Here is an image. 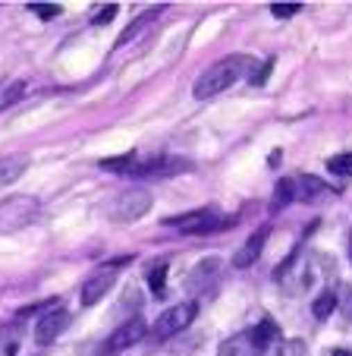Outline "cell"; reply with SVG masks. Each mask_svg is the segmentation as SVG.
<instances>
[{"label":"cell","instance_id":"cell-12","mask_svg":"<svg viewBox=\"0 0 352 356\" xmlns=\"http://www.w3.org/2000/svg\"><path fill=\"white\" fill-rule=\"evenodd\" d=\"M330 193L327 189V183L324 180H318V177H312V174H305L299 183H296V199H302V202H318V199H324V195Z\"/></svg>","mask_w":352,"mask_h":356},{"label":"cell","instance_id":"cell-10","mask_svg":"<svg viewBox=\"0 0 352 356\" xmlns=\"http://www.w3.org/2000/svg\"><path fill=\"white\" fill-rule=\"evenodd\" d=\"M113 284H117L113 268H104V271H98V275H92L85 284H82V290H79L82 306H94V302H101V296H104Z\"/></svg>","mask_w":352,"mask_h":356},{"label":"cell","instance_id":"cell-14","mask_svg":"<svg viewBox=\"0 0 352 356\" xmlns=\"http://www.w3.org/2000/svg\"><path fill=\"white\" fill-rule=\"evenodd\" d=\"M160 10H164V7H154V10H148V13L135 16V19L126 26V32H123L120 38H117V44H113V47H123V44H129V41H135V38H139V35H142V29H145V26H151V22L160 16Z\"/></svg>","mask_w":352,"mask_h":356},{"label":"cell","instance_id":"cell-22","mask_svg":"<svg viewBox=\"0 0 352 356\" xmlns=\"http://www.w3.org/2000/svg\"><path fill=\"white\" fill-rule=\"evenodd\" d=\"M327 170H330V174H337V177H352V152L327 158Z\"/></svg>","mask_w":352,"mask_h":356},{"label":"cell","instance_id":"cell-30","mask_svg":"<svg viewBox=\"0 0 352 356\" xmlns=\"http://www.w3.org/2000/svg\"><path fill=\"white\" fill-rule=\"evenodd\" d=\"M349 262H352V234H349Z\"/></svg>","mask_w":352,"mask_h":356},{"label":"cell","instance_id":"cell-17","mask_svg":"<svg viewBox=\"0 0 352 356\" xmlns=\"http://www.w3.org/2000/svg\"><path fill=\"white\" fill-rule=\"evenodd\" d=\"M28 95V82L26 79H16V82H10L7 88H3V95H0V111H7V108H13L16 101H22Z\"/></svg>","mask_w":352,"mask_h":356},{"label":"cell","instance_id":"cell-20","mask_svg":"<svg viewBox=\"0 0 352 356\" xmlns=\"http://www.w3.org/2000/svg\"><path fill=\"white\" fill-rule=\"evenodd\" d=\"M167 271H170V265H167L164 259H160L158 265H151V268H148V287H151L154 296L164 293V287H167Z\"/></svg>","mask_w":352,"mask_h":356},{"label":"cell","instance_id":"cell-11","mask_svg":"<svg viewBox=\"0 0 352 356\" xmlns=\"http://www.w3.org/2000/svg\"><path fill=\"white\" fill-rule=\"evenodd\" d=\"M249 341H252L255 353H265V350H271L274 343H280V325L274 322V318H261L255 328H249Z\"/></svg>","mask_w":352,"mask_h":356},{"label":"cell","instance_id":"cell-25","mask_svg":"<svg viewBox=\"0 0 352 356\" xmlns=\"http://www.w3.org/2000/svg\"><path fill=\"white\" fill-rule=\"evenodd\" d=\"M302 10V3H271V13L277 16V19H290V16H296Z\"/></svg>","mask_w":352,"mask_h":356},{"label":"cell","instance_id":"cell-6","mask_svg":"<svg viewBox=\"0 0 352 356\" xmlns=\"http://www.w3.org/2000/svg\"><path fill=\"white\" fill-rule=\"evenodd\" d=\"M145 334H148V322L142 316H133L126 325H120V328L101 343V353L110 356V353H120V350H129V347H135Z\"/></svg>","mask_w":352,"mask_h":356},{"label":"cell","instance_id":"cell-4","mask_svg":"<svg viewBox=\"0 0 352 356\" xmlns=\"http://www.w3.org/2000/svg\"><path fill=\"white\" fill-rule=\"evenodd\" d=\"M148 209H151V193L142 186H133L110 202V211H107V215L117 224H133V221H139V218H145Z\"/></svg>","mask_w":352,"mask_h":356},{"label":"cell","instance_id":"cell-23","mask_svg":"<svg viewBox=\"0 0 352 356\" xmlns=\"http://www.w3.org/2000/svg\"><path fill=\"white\" fill-rule=\"evenodd\" d=\"M28 10H32L38 19H53V16H60V7H57V3H28Z\"/></svg>","mask_w":352,"mask_h":356},{"label":"cell","instance_id":"cell-13","mask_svg":"<svg viewBox=\"0 0 352 356\" xmlns=\"http://www.w3.org/2000/svg\"><path fill=\"white\" fill-rule=\"evenodd\" d=\"M28 170V158L26 155H7L0 158V186H7V183H16L22 174Z\"/></svg>","mask_w":352,"mask_h":356},{"label":"cell","instance_id":"cell-21","mask_svg":"<svg viewBox=\"0 0 352 356\" xmlns=\"http://www.w3.org/2000/svg\"><path fill=\"white\" fill-rule=\"evenodd\" d=\"M133 164H135V155H117V158L101 161V170H107V174H129Z\"/></svg>","mask_w":352,"mask_h":356},{"label":"cell","instance_id":"cell-9","mask_svg":"<svg viewBox=\"0 0 352 356\" xmlns=\"http://www.w3.org/2000/svg\"><path fill=\"white\" fill-rule=\"evenodd\" d=\"M217 275H220V259H217V256L201 259V262L195 265L192 271H189V277H186V290H189V293L208 290L214 281H217Z\"/></svg>","mask_w":352,"mask_h":356},{"label":"cell","instance_id":"cell-18","mask_svg":"<svg viewBox=\"0 0 352 356\" xmlns=\"http://www.w3.org/2000/svg\"><path fill=\"white\" fill-rule=\"evenodd\" d=\"M261 356H305V341H299V337H290V341L274 343V347L265 350Z\"/></svg>","mask_w":352,"mask_h":356},{"label":"cell","instance_id":"cell-29","mask_svg":"<svg viewBox=\"0 0 352 356\" xmlns=\"http://www.w3.org/2000/svg\"><path fill=\"white\" fill-rule=\"evenodd\" d=\"M330 356H352V350H343V347H337V350H330Z\"/></svg>","mask_w":352,"mask_h":356},{"label":"cell","instance_id":"cell-2","mask_svg":"<svg viewBox=\"0 0 352 356\" xmlns=\"http://www.w3.org/2000/svg\"><path fill=\"white\" fill-rule=\"evenodd\" d=\"M233 224H236V218L220 215L214 205H208V209L186 211V215L164 218V227H176L180 234H186V236H211V234H220V230H230Z\"/></svg>","mask_w":352,"mask_h":356},{"label":"cell","instance_id":"cell-3","mask_svg":"<svg viewBox=\"0 0 352 356\" xmlns=\"http://www.w3.org/2000/svg\"><path fill=\"white\" fill-rule=\"evenodd\" d=\"M41 202L28 193H13L0 199V234H16L38 218Z\"/></svg>","mask_w":352,"mask_h":356},{"label":"cell","instance_id":"cell-8","mask_svg":"<svg viewBox=\"0 0 352 356\" xmlns=\"http://www.w3.org/2000/svg\"><path fill=\"white\" fill-rule=\"evenodd\" d=\"M267 234H271V227H258L252 236H249L246 243H242L236 252H233V268H249V265H255L261 259V249H265L267 243Z\"/></svg>","mask_w":352,"mask_h":356},{"label":"cell","instance_id":"cell-7","mask_svg":"<svg viewBox=\"0 0 352 356\" xmlns=\"http://www.w3.org/2000/svg\"><path fill=\"white\" fill-rule=\"evenodd\" d=\"M69 322H73V316H69L67 309H51L47 316H41L38 328H35V341H38V343L57 341V337L69 328Z\"/></svg>","mask_w":352,"mask_h":356},{"label":"cell","instance_id":"cell-16","mask_svg":"<svg viewBox=\"0 0 352 356\" xmlns=\"http://www.w3.org/2000/svg\"><path fill=\"white\" fill-rule=\"evenodd\" d=\"M290 202H296V180L283 177V180H277V189H274V195H271V211L277 215V211H283Z\"/></svg>","mask_w":352,"mask_h":356},{"label":"cell","instance_id":"cell-5","mask_svg":"<svg viewBox=\"0 0 352 356\" xmlns=\"http://www.w3.org/2000/svg\"><path fill=\"white\" fill-rule=\"evenodd\" d=\"M195 316H199V302H195V300L176 302V306H170V309H164L158 316V322L151 325V334L158 337V341H167V337L186 331L189 325L195 322Z\"/></svg>","mask_w":352,"mask_h":356},{"label":"cell","instance_id":"cell-26","mask_svg":"<svg viewBox=\"0 0 352 356\" xmlns=\"http://www.w3.org/2000/svg\"><path fill=\"white\" fill-rule=\"evenodd\" d=\"M117 10H120L117 3H107L104 10H98V13L92 16V26H107V22H110L113 16H117Z\"/></svg>","mask_w":352,"mask_h":356},{"label":"cell","instance_id":"cell-1","mask_svg":"<svg viewBox=\"0 0 352 356\" xmlns=\"http://www.w3.org/2000/svg\"><path fill=\"white\" fill-rule=\"evenodd\" d=\"M246 67H249V57L246 54H233V57H224V60L211 63V67H208L205 73L195 79L192 95L199 101H208V98H214V95L226 92V88H230L233 82L242 76V70H246Z\"/></svg>","mask_w":352,"mask_h":356},{"label":"cell","instance_id":"cell-19","mask_svg":"<svg viewBox=\"0 0 352 356\" xmlns=\"http://www.w3.org/2000/svg\"><path fill=\"white\" fill-rule=\"evenodd\" d=\"M337 293H333V290H324V293L318 296V300L312 302V316L315 318H321V322H324V318H330L333 316V309H337Z\"/></svg>","mask_w":352,"mask_h":356},{"label":"cell","instance_id":"cell-27","mask_svg":"<svg viewBox=\"0 0 352 356\" xmlns=\"http://www.w3.org/2000/svg\"><path fill=\"white\" fill-rule=\"evenodd\" d=\"M337 309H343V316L352 322V284H346L343 287V296H340V306Z\"/></svg>","mask_w":352,"mask_h":356},{"label":"cell","instance_id":"cell-15","mask_svg":"<svg viewBox=\"0 0 352 356\" xmlns=\"http://www.w3.org/2000/svg\"><path fill=\"white\" fill-rule=\"evenodd\" d=\"M217 356H258V353H255L252 341H249V331H242V334L226 337L217 347Z\"/></svg>","mask_w":352,"mask_h":356},{"label":"cell","instance_id":"cell-28","mask_svg":"<svg viewBox=\"0 0 352 356\" xmlns=\"http://www.w3.org/2000/svg\"><path fill=\"white\" fill-rule=\"evenodd\" d=\"M280 158H283V152H280V148H274L271 155H267V164H271V168H277V164H280Z\"/></svg>","mask_w":352,"mask_h":356},{"label":"cell","instance_id":"cell-24","mask_svg":"<svg viewBox=\"0 0 352 356\" xmlns=\"http://www.w3.org/2000/svg\"><path fill=\"white\" fill-rule=\"evenodd\" d=\"M274 63H277V60H274V57H267L258 70H252V76H249V79H252V86H265L267 76H271V70H274Z\"/></svg>","mask_w":352,"mask_h":356}]
</instances>
